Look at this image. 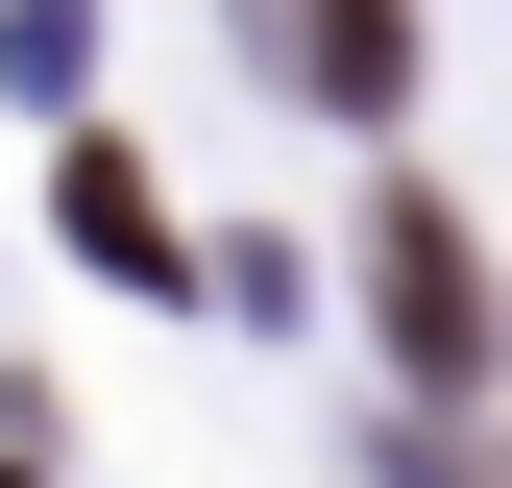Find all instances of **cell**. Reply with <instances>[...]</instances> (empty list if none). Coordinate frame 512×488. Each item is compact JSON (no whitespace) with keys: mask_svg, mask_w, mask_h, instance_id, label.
<instances>
[{"mask_svg":"<svg viewBox=\"0 0 512 488\" xmlns=\"http://www.w3.org/2000/svg\"><path fill=\"white\" fill-rule=\"evenodd\" d=\"M366 318H391L415 391H488V244H464V196H366Z\"/></svg>","mask_w":512,"mask_h":488,"instance_id":"obj_1","label":"cell"},{"mask_svg":"<svg viewBox=\"0 0 512 488\" xmlns=\"http://www.w3.org/2000/svg\"><path fill=\"white\" fill-rule=\"evenodd\" d=\"M244 25H269L342 122H391V98H415V25H391V0H244Z\"/></svg>","mask_w":512,"mask_h":488,"instance_id":"obj_2","label":"cell"},{"mask_svg":"<svg viewBox=\"0 0 512 488\" xmlns=\"http://www.w3.org/2000/svg\"><path fill=\"white\" fill-rule=\"evenodd\" d=\"M49 196H74V244H98L122 293H171V196H147V171H122V147H74V171H49Z\"/></svg>","mask_w":512,"mask_h":488,"instance_id":"obj_3","label":"cell"}]
</instances>
